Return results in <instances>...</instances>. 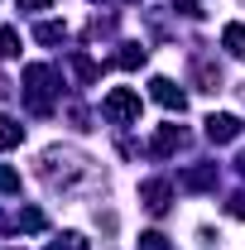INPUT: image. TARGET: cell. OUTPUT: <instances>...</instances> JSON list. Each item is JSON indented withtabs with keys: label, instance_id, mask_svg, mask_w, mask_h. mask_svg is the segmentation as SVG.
Returning a JSON list of instances; mask_svg holds the SVG:
<instances>
[{
	"label": "cell",
	"instance_id": "cell-1",
	"mask_svg": "<svg viewBox=\"0 0 245 250\" xmlns=\"http://www.w3.org/2000/svg\"><path fill=\"white\" fill-rule=\"evenodd\" d=\"M24 92H29V106H34V111H48V92H53V67H43V62L24 67Z\"/></svg>",
	"mask_w": 245,
	"mask_h": 250
},
{
	"label": "cell",
	"instance_id": "cell-2",
	"mask_svg": "<svg viewBox=\"0 0 245 250\" xmlns=\"http://www.w3.org/2000/svg\"><path fill=\"white\" fill-rule=\"evenodd\" d=\"M101 111H106L111 121H140V96L130 92V87H116V92L101 101Z\"/></svg>",
	"mask_w": 245,
	"mask_h": 250
},
{
	"label": "cell",
	"instance_id": "cell-3",
	"mask_svg": "<svg viewBox=\"0 0 245 250\" xmlns=\"http://www.w3.org/2000/svg\"><path fill=\"white\" fill-rule=\"evenodd\" d=\"M168 197H173V188H168V183H159V178H154V183H144V188H140V202L149 207L154 217H159V212H168Z\"/></svg>",
	"mask_w": 245,
	"mask_h": 250
},
{
	"label": "cell",
	"instance_id": "cell-4",
	"mask_svg": "<svg viewBox=\"0 0 245 250\" xmlns=\"http://www.w3.org/2000/svg\"><path fill=\"white\" fill-rule=\"evenodd\" d=\"M241 135V121L236 116H207V140H216V145H231Z\"/></svg>",
	"mask_w": 245,
	"mask_h": 250
},
{
	"label": "cell",
	"instance_id": "cell-5",
	"mask_svg": "<svg viewBox=\"0 0 245 250\" xmlns=\"http://www.w3.org/2000/svg\"><path fill=\"white\" fill-rule=\"evenodd\" d=\"M149 92H154V101H159L163 111H183V92H178L168 77H154V82H149Z\"/></svg>",
	"mask_w": 245,
	"mask_h": 250
},
{
	"label": "cell",
	"instance_id": "cell-6",
	"mask_svg": "<svg viewBox=\"0 0 245 250\" xmlns=\"http://www.w3.org/2000/svg\"><path fill=\"white\" fill-rule=\"evenodd\" d=\"M15 145H24V125L15 116H0V149H15Z\"/></svg>",
	"mask_w": 245,
	"mask_h": 250
},
{
	"label": "cell",
	"instance_id": "cell-7",
	"mask_svg": "<svg viewBox=\"0 0 245 250\" xmlns=\"http://www.w3.org/2000/svg\"><path fill=\"white\" fill-rule=\"evenodd\" d=\"M178 145H183V130H178V125H163V130L154 135V154H173Z\"/></svg>",
	"mask_w": 245,
	"mask_h": 250
},
{
	"label": "cell",
	"instance_id": "cell-8",
	"mask_svg": "<svg viewBox=\"0 0 245 250\" xmlns=\"http://www.w3.org/2000/svg\"><path fill=\"white\" fill-rule=\"evenodd\" d=\"M221 43H226V53H231V58H245V24H226Z\"/></svg>",
	"mask_w": 245,
	"mask_h": 250
},
{
	"label": "cell",
	"instance_id": "cell-9",
	"mask_svg": "<svg viewBox=\"0 0 245 250\" xmlns=\"http://www.w3.org/2000/svg\"><path fill=\"white\" fill-rule=\"evenodd\" d=\"M216 183V168H192V173H183V188H212Z\"/></svg>",
	"mask_w": 245,
	"mask_h": 250
},
{
	"label": "cell",
	"instance_id": "cell-10",
	"mask_svg": "<svg viewBox=\"0 0 245 250\" xmlns=\"http://www.w3.org/2000/svg\"><path fill=\"white\" fill-rule=\"evenodd\" d=\"M34 34H39V43H62V34H67V29H62L58 20H48V24H39Z\"/></svg>",
	"mask_w": 245,
	"mask_h": 250
},
{
	"label": "cell",
	"instance_id": "cell-11",
	"mask_svg": "<svg viewBox=\"0 0 245 250\" xmlns=\"http://www.w3.org/2000/svg\"><path fill=\"white\" fill-rule=\"evenodd\" d=\"M20 53V34L15 29H0V58H15Z\"/></svg>",
	"mask_w": 245,
	"mask_h": 250
},
{
	"label": "cell",
	"instance_id": "cell-12",
	"mask_svg": "<svg viewBox=\"0 0 245 250\" xmlns=\"http://www.w3.org/2000/svg\"><path fill=\"white\" fill-rule=\"evenodd\" d=\"M116 62H121V67H140V62H144V48H125Z\"/></svg>",
	"mask_w": 245,
	"mask_h": 250
},
{
	"label": "cell",
	"instance_id": "cell-13",
	"mask_svg": "<svg viewBox=\"0 0 245 250\" xmlns=\"http://www.w3.org/2000/svg\"><path fill=\"white\" fill-rule=\"evenodd\" d=\"M20 226H24V231H43V212H24V217H20Z\"/></svg>",
	"mask_w": 245,
	"mask_h": 250
},
{
	"label": "cell",
	"instance_id": "cell-14",
	"mask_svg": "<svg viewBox=\"0 0 245 250\" xmlns=\"http://www.w3.org/2000/svg\"><path fill=\"white\" fill-rule=\"evenodd\" d=\"M140 250H168V246H163L159 231H144V236H140Z\"/></svg>",
	"mask_w": 245,
	"mask_h": 250
},
{
	"label": "cell",
	"instance_id": "cell-15",
	"mask_svg": "<svg viewBox=\"0 0 245 250\" xmlns=\"http://www.w3.org/2000/svg\"><path fill=\"white\" fill-rule=\"evenodd\" d=\"M15 188H20V178H15L10 168H0V192H15Z\"/></svg>",
	"mask_w": 245,
	"mask_h": 250
},
{
	"label": "cell",
	"instance_id": "cell-16",
	"mask_svg": "<svg viewBox=\"0 0 245 250\" xmlns=\"http://www.w3.org/2000/svg\"><path fill=\"white\" fill-rule=\"evenodd\" d=\"M20 10H48V0H20Z\"/></svg>",
	"mask_w": 245,
	"mask_h": 250
},
{
	"label": "cell",
	"instance_id": "cell-17",
	"mask_svg": "<svg viewBox=\"0 0 245 250\" xmlns=\"http://www.w3.org/2000/svg\"><path fill=\"white\" fill-rule=\"evenodd\" d=\"M53 250H82V246H77V236H67V246H53Z\"/></svg>",
	"mask_w": 245,
	"mask_h": 250
},
{
	"label": "cell",
	"instance_id": "cell-18",
	"mask_svg": "<svg viewBox=\"0 0 245 250\" xmlns=\"http://www.w3.org/2000/svg\"><path fill=\"white\" fill-rule=\"evenodd\" d=\"M231 212H236V217H245V197H236V207H231Z\"/></svg>",
	"mask_w": 245,
	"mask_h": 250
},
{
	"label": "cell",
	"instance_id": "cell-19",
	"mask_svg": "<svg viewBox=\"0 0 245 250\" xmlns=\"http://www.w3.org/2000/svg\"><path fill=\"white\" fill-rule=\"evenodd\" d=\"M241 168H245V159H241Z\"/></svg>",
	"mask_w": 245,
	"mask_h": 250
}]
</instances>
